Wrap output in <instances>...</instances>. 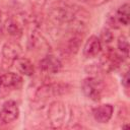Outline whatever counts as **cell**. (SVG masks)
I'll return each instance as SVG.
<instances>
[{
	"mask_svg": "<svg viewBox=\"0 0 130 130\" xmlns=\"http://www.w3.org/2000/svg\"><path fill=\"white\" fill-rule=\"evenodd\" d=\"M67 116L66 106L61 101H54L50 104L48 109V120L51 128L59 129L61 128Z\"/></svg>",
	"mask_w": 130,
	"mask_h": 130,
	"instance_id": "obj_6",
	"label": "cell"
},
{
	"mask_svg": "<svg viewBox=\"0 0 130 130\" xmlns=\"http://www.w3.org/2000/svg\"><path fill=\"white\" fill-rule=\"evenodd\" d=\"M22 53V48L17 41L8 40L3 46L1 50L2 55V64L4 67H10L13 65L14 61L20 57Z\"/></svg>",
	"mask_w": 130,
	"mask_h": 130,
	"instance_id": "obj_7",
	"label": "cell"
},
{
	"mask_svg": "<svg viewBox=\"0 0 130 130\" xmlns=\"http://www.w3.org/2000/svg\"><path fill=\"white\" fill-rule=\"evenodd\" d=\"M19 108L15 101H6L0 109V123L10 124L19 117Z\"/></svg>",
	"mask_w": 130,
	"mask_h": 130,
	"instance_id": "obj_9",
	"label": "cell"
},
{
	"mask_svg": "<svg viewBox=\"0 0 130 130\" xmlns=\"http://www.w3.org/2000/svg\"><path fill=\"white\" fill-rule=\"evenodd\" d=\"M70 90H71V86L67 83H61V82L45 83L37 89L35 93V100L38 103H43L51 98L66 94L70 92Z\"/></svg>",
	"mask_w": 130,
	"mask_h": 130,
	"instance_id": "obj_4",
	"label": "cell"
},
{
	"mask_svg": "<svg viewBox=\"0 0 130 130\" xmlns=\"http://www.w3.org/2000/svg\"><path fill=\"white\" fill-rule=\"evenodd\" d=\"M103 50V45L98 36H90L84 43L82 48V54L86 59L96 57Z\"/></svg>",
	"mask_w": 130,
	"mask_h": 130,
	"instance_id": "obj_11",
	"label": "cell"
},
{
	"mask_svg": "<svg viewBox=\"0 0 130 130\" xmlns=\"http://www.w3.org/2000/svg\"><path fill=\"white\" fill-rule=\"evenodd\" d=\"M113 114H114V107L111 104H102L92 109L93 119L101 124L108 123L112 119Z\"/></svg>",
	"mask_w": 130,
	"mask_h": 130,
	"instance_id": "obj_12",
	"label": "cell"
},
{
	"mask_svg": "<svg viewBox=\"0 0 130 130\" xmlns=\"http://www.w3.org/2000/svg\"><path fill=\"white\" fill-rule=\"evenodd\" d=\"M13 65L15 66L16 70L24 76L29 77V76H32L35 73V66L32 62L25 57H18L14 61Z\"/></svg>",
	"mask_w": 130,
	"mask_h": 130,
	"instance_id": "obj_14",
	"label": "cell"
},
{
	"mask_svg": "<svg viewBox=\"0 0 130 130\" xmlns=\"http://www.w3.org/2000/svg\"><path fill=\"white\" fill-rule=\"evenodd\" d=\"M125 60L126 59L118 51H116L114 48L108 47L101 55L96 66L99 71L103 73H110L121 67Z\"/></svg>",
	"mask_w": 130,
	"mask_h": 130,
	"instance_id": "obj_2",
	"label": "cell"
},
{
	"mask_svg": "<svg viewBox=\"0 0 130 130\" xmlns=\"http://www.w3.org/2000/svg\"><path fill=\"white\" fill-rule=\"evenodd\" d=\"M78 8H74L68 5H59L53 7L48 13V28L52 36L58 37L63 31L69 29L73 22Z\"/></svg>",
	"mask_w": 130,
	"mask_h": 130,
	"instance_id": "obj_1",
	"label": "cell"
},
{
	"mask_svg": "<svg viewBox=\"0 0 130 130\" xmlns=\"http://www.w3.org/2000/svg\"><path fill=\"white\" fill-rule=\"evenodd\" d=\"M102 45H109L110 43H112V41L114 40V35L111 30V28L109 27H104L102 30H101V35L99 37Z\"/></svg>",
	"mask_w": 130,
	"mask_h": 130,
	"instance_id": "obj_17",
	"label": "cell"
},
{
	"mask_svg": "<svg viewBox=\"0 0 130 130\" xmlns=\"http://www.w3.org/2000/svg\"><path fill=\"white\" fill-rule=\"evenodd\" d=\"M117 48H118V52L125 59H127L129 57V42H128V39L125 35H121L118 38Z\"/></svg>",
	"mask_w": 130,
	"mask_h": 130,
	"instance_id": "obj_16",
	"label": "cell"
},
{
	"mask_svg": "<svg viewBox=\"0 0 130 130\" xmlns=\"http://www.w3.org/2000/svg\"><path fill=\"white\" fill-rule=\"evenodd\" d=\"M1 25H2V12L0 10V28H1Z\"/></svg>",
	"mask_w": 130,
	"mask_h": 130,
	"instance_id": "obj_20",
	"label": "cell"
},
{
	"mask_svg": "<svg viewBox=\"0 0 130 130\" xmlns=\"http://www.w3.org/2000/svg\"><path fill=\"white\" fill-rule=\"evenodd\" d=\"M114 16L119 23L120 26L128 25L130 21V14H129V3H124L119 6L115 11H113Z\"/></svg>",
	"mask_w": 130,
	"mask_h": 130,
	"instance_id": "obj_15",
	"label": "cell"
},
{
	"mask_svg": "<svg viewBox=\"0 0 130 130\" xmlns=\"http://www.w3.org/2000/svg\"><path fill=\"white\" fill-rule=\"evenodd\" d=\"M129 85H130V77H129V71L126 70V72L122 76V86L124 87L125 91L127 92L129 90Z\"/></svg>",
	"mask_w": 130,
	"mask_h": 130,
	"instance_id": "obj_18",
	"label": "cell"
},
{
	"mask_svg": "<svg viewBox=\"0 0 130 130\" xmlns=\"http://www.w3.org/2000/svg\"><path fill=\"white\" fill-rule=\"evenodd\" d=\"M26 20L27 18L21 15L10 16L2 22L0 32L3 34L5 37L9 38V40L17 41L23 35L24 25L26 23Z\"/></svg>",
	"mask_w": 130,
	"mask_h": 130,
	"instance_id": "obj_3",
	"label": "cell"
},
{
	"mask_svg": "<svg viewBox=\"0 0 130 130\" xmlns=\"http://www.w3.org/2000/svg\"><path fill=\"white\" fill-rule=\"evenodd\" d=\"M83 36H84V32H74V31L69 32L67 39L64 42V46H63L64 52L69 55L77 54V52L81 47Z\"/></svg>",
	"mask_w": 130,
	"mask_h": 130,
	"instance_id": "obj_10",
	"label": "cell"
},
{
	"mask_svg": "<svg viewBox=\"0 0 130 130\" xmlns=\"http://www.w3.org/2000/svg\"><path fill=\"white\" fill-rule=\"evenodd\" d=\"M39 68L40 71L44 74L47 75L57 74L62 69V62L58 57L48 53L40 60Z\"/></svg>",
	"mask_w": 130,
	"mask_h": 130,
	"instance_id": "obj_8",
	"label": "cell"
},
{
	"mask_svg": "<svg viewBox=\"0 0 130 130\" xmlns=\"http://www.w3.org/2000/svg\"><path fill=\"white\" fill-rule=\"evenodd\" d=\"M23 78L14 72H6L0 75V87L7 89H17L22 85Z\"/></svg>",
	"mask_w": 130,
	"mask_h": 130,
	"instance_id": "obj_13",
	"label": "cell"
},
{
	"mask_svg": "<svg viewBox=\"0 0 130 130\" xmlns=\"http://www.w3.org/2000/svg\"><path fill=\"white\" fill-rule=\"evenodd\" d=\"M108 1L109 0H83V2H85L89 6H101Z\"/></svg>",
	"mask_w": 130,
	"mask_h": 130,
	"instance_id": "obj_19",
	"label": "cell"
},
{
	"mask_svg": "<svg viewBox=\"0 0 130 130\" xmlns=\"http://www.w3.org/2000/svg\"><path fill=\"white\" fill-rule=\"evenodd\" d=\"M81 90L87 99L93 102H100L104 94L105 84L102 79L95 76H88L82 80Z\"/></svg>",
	"mask_w": 130,
	"mask_h": 130,
	"instance_id": "obj_5",
	"label": "cell"
},
{
	"mask_svg": "<svg viewBox=\"0 0 130 130\" xmlns=\"http://www.w3.org/2000/svg\"><path fill=\"white\" fill-rule=\"evenodd\" d=\"M80 1H82V2H83V0H80Z\"/></svg>",
	"mask_w": 130,
	"mask_h": 130,
	"instance_id": "obj_21",
	"label": "cell"
}]
</instances>
